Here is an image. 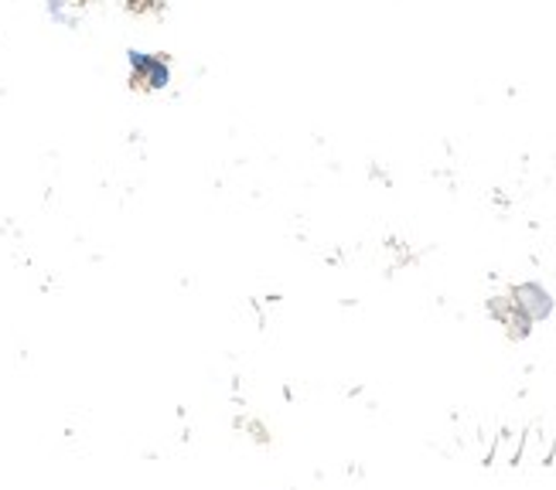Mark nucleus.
I'll return each instance as SVG.
<instances>
[{"label": "nucleus", "instance_id": "nucleus-1", "mask_svg": "<svg viewBox=\"0 0 556 490\" xmlns=\"http://www.w3.org/2000/svg\"><path fill=\"white\" fill-rule=\"evenodd\" d=\"M127 68L137 86H143L148 92H164L172 86V62L154 52H140V48H130L127 52Z\"/></svg>", "mask_w": 556, "mask_h": 490}, {"label": "nucleus", "instance_id": "nucleus-2", "mask_svg": "<svg viewBox=\"0 0 556 490\" xmlns=\"http://www.w3.org/2000/svg\"><path fill=\"white\" fill-rule=\"evenodd\" d=\"M509 300H513V307H516L522 317H529L533 324L549 321L553 310H556V297H553V293H549L543 283H536V280L516 283V286L509 289Z\"/></svg>", "mask_w": 556, "mask_h": 490}, {"label": "nucleus", "instance_id": "nucleus-3", "mask_svg": "<svg viewBox=\"0 0 556 490\" xmlns=\"http://www.w3.org/2000/svg\"><path fill=\"white\" fill-rule=\"evenodd\" d=\"M502 327H505V337H509V340H526L529 334H533V321H529V317H522L516 307H513V313L509 317H505V321H502Z\"/></svg>", "mask_w": 556, "mask_h": 490}, {"label": "nucleus", "instance_id": "nucleus-4", "mask_svg": "<svg viewBox=\"0 0 556 490\" xmlns=\"http://www.w3.org/2000/svg\"><path fill=\"white\" fill-rule=\"evenodd\" d=\"M48 17H52L55 24H76V17L68 14L65 0H48Z\"/></svg>", "mask_w": 556, "mask_h": 490}]
</instances>
